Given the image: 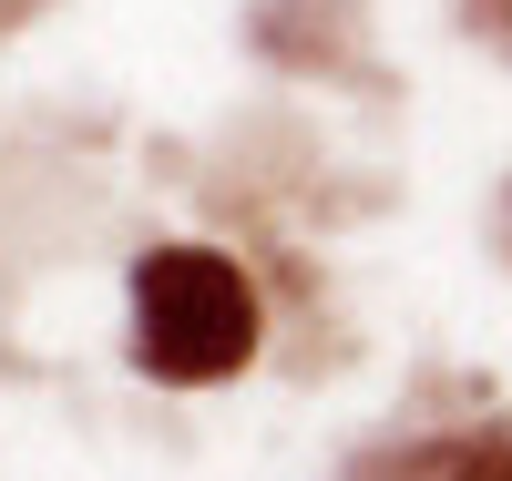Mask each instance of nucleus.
I'll return each instance as SVG.
<instances>
[{
  "mask_svg": "<svg viewBox=\"0 0 512 481\" xmlns=\"http://www.w3.org/2000/svg\"><path fill=\"white\" fill-rule=\"evenodd\" d=\"M123 328H134V369L144 379H236L267 338V308H256V277L226 246H154L134 287H123Z\"/></svg>",
  "mask_w": 512,
  "mask_h": 481,
  "instance_id": "1",
  "label": "nucleus"
}]
</instances>
